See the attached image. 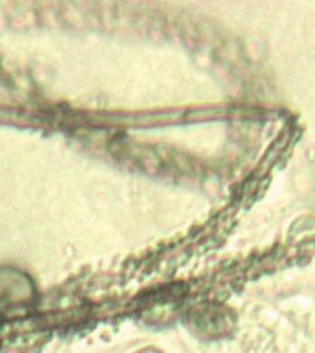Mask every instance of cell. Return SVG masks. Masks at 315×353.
I'll list each match as a JSON object with an SVG mask.
<instances>
[{"instance_id": "cell-1", "label": "cell", "mask_w": 315, "mask_h": 353, "mask_svg": "<svg viewBox=\"0 0 315 353\" xmlns=\"http://www.w3.org/2000/svg\"><path fill=\"white\" fill-rule=\"evenodd\" d=\"M188 324H190V330L204 341H220L234 331L236 316L229 307H223L218 303H209V305L193 309L188 319Z\"/></svg>"}, {"instance_id": "cell-2", "label": "cell", "mask_w": 315, "mask_h": 353, "mask_svg": "<svg viewBox=\"0 0 315 353\" xmlns=\"http://www.w3.org/2000/svg\"><path fill=\"white\" fill-rule=\"evenodd\" d=\"M140 353H160L159 350H144V352H140Z\"/></svg>"}]
</instances>
